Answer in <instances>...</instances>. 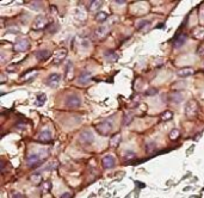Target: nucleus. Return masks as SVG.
Listing matches in <instances>:
<instances>
[{
	"label": "nucleus",
	"instance_id": "nucleus-1",
	"mask_svg": "<svg viewBox=\"0 0 204 198\" xmlns=\"http://www.w3.org/2000/svg\"><path fill=\"white\" fill-rule=\"evenodd\" d=\"M66 106L67 108H69V109H76V108H79L80 106V104H81V99H80V97L76 94V93H70V94H68L67 95V98H66Z\"/></svg>",
	"mask_w": 204,
	"mask_h": 198
},
{
	"label": "nucleus",
	"instance_id": "nucleus-2",
	"mask_svg": "<svg viewBox=\"0 0 204 198\" xmlns=\"http://www.w3.org/2000/svg\"><path fill=\"white\" fill-rule=\"evenodd\" d=\"M95 129L101 135H109L110 131L112 130V125H111V123L109 121H103V122H100L99 124L95 125Z\"/></svg>",
	"mask_w": 204,
	"mask_h": 198
},
{
	"label": "nucleus",
	"instance_id": "nucleus-3",
	"mask_svg": "<svg viewBox=\"0 0 204 198\" xmlns=\"http://www.w3.org/2000/svg\"><path fill=\"white\" fill-rule=\"evenodd\" d=\"M198 112V104L196 100H190L185 105V114L189 117H193Z\"/></svg>",
	"mask_w": 204,
	"mask_h": 198
},
{
	"label": "nucleus",
	"instance_id": "nucleus-4",
	"mask_svg": "<svg viewBox=\"0 0 204 198\" xmlns=\"http://www.w3.org/2000/svg\"><path fill=\"white\" fill-rule=\"evenodd\" d=\"M79 140H80V142L84 143V144H91V143L93 142V140H94V136H93L92 131H90V130H84V131H81V134H80V136H79Z\"/></svg>",
	"mask_w": 204,
	"mask_h": 198
},
{
	"label": "nucleus",
	"instance_id": "nucleus-5",
	"mask_svg": "<svg viewBox=\"0 0 204 198\" xmlns=\"http://www.w3.org/2000/svg\"><path fill=\"white\" fill-rule=\"evenodd\" d=\"M60 80H61V74H59V73H51V74L48 76L45 84H47L48 86H50V87H56V86L59 85Z\"/></svg>",
	"mask_w": 204,
	"mask_h": 198
},
{
	"label": "nucleus",
	"instance_id": "nucleus-6",
	"mask_svg": "<svg viewBox=\"0 0 204 198\" xmlns=\"http://www.w3.org/2000/svg\"><path fill=\"white\" fill-rule=\"evenodd\" d=\"M13 48H15L16 51H19V53L25 51V50L29 49V41L25 40V38H22V40H19V41L16 42V44H15Z\"/></svg>",
	"mask_w": 204,
	"mask_h": 198
},
{
	"label": "nucleus",
	"instance_id": "nucleus-7",
	"mask_svg": "<svg viewBox=\"0 0 204 198\" xmlns=\"http://www.w3.org/2000/svg\"><path fill=\"white\" fill-rule=\"evenodd\" d=\"M43 160L40 159V156L37 154H30L29 158H28V165L31 166V167H36L38 166L40 164H42Z\"/></svg>",
	"mask_w": 204,
	"mask_h": 198
},
{
	"label": "nucleus",
	"instance_id": "nucleus-8",
	"mask_svg": "<svg viewBox=\"0 0 204 198\" xmlns=\"http://www.w3.org/2000/svg\"><path fill=\"white\" fill-rule=\"evenodd\" d=\"M91 78H92V74L90 72H82L79 78H78V81L80 85H87L90 81H91Z\"/></svg>",
	"mask_w": 204,
	"mask_h": 198
},
{
	"label": "nucleus",
	"instance_id": "nucleus-9",
	"mask_svg": "<svg viewBox=\"0 0 204 198\" xmlns=\"http://www.w3.org/2000/svg\"><path fill=\"white\" fill-rule=\"evenodd\" d=\"M38 141H41V142H49V141H51V133H50V130L43 129L40 133V135H38Z\"/></svg>",
	"mask_w": 204,
	"mask_h": 198
},
{
	"label": "nucleus",
	"instance_id": "nucleus-10",
	"mask_svg": "<svg viewBox=\"0 0 204 198\" xmlns=\"http://www.w3.org/2000/svg\"><path fill=\"white\" fill-rule=\"evenodd\" d=\"M50 56H51V53H50L49 50H47V49H41V50L36 51V57H37L40 61H45V60H48Z\"/></svg>",
	"mask_w": 204,
	"mask_h": 198
},
{
	"label": "nucleus",
	"instance_id": "nucleus-11",
	"mask_svg": "<svg viewBox=\"0 0 204 198\" xmlns=\"http://www.w3.org/2000/svg\"><path fill=\"white\" fill-rule=\"evenodd\" d=\"M115 158L112 155H105L103 158V166L105 168H112L115 166Z\"/></svg>",
	"mask_w": 204,
	"mask_h": 198
},
{
	"label": "nucleus",
	"instance_id": "nucleus-12",
	"mask_svg": "<svg viewBox=\"0 0 204 198\" xmlns=\"http://www.w3.org/2000/svg\"><path fill=\"white\" fill-rule=\"evenodd\" d=\"M183 98H184L183 93H181V92H178V91L172 92V93L170 94V99H171V102H172V103H174V104L180 103V102L183 100Z\"/></svg>",
	"mask_w": 204,
	"mask_h": 198
},
{
	"label": "nucleus",
	"instance_id": "nucleus-13",
	"mask_svg": "<svg viewBox=\"0 0 204 198\" xmlns=\"http://www.w3.org/2000/svg\"><path fill=\"white\" fill-rule=\"evenodd\" d=\"M45 25H48V19L45 16H38L35 21V26L38 28V29H42L44 28Z\"/></svg>",
	"mask_w": 204,
	"mask_h": 198
},
{
	"label": "nucleus",
	"instance_id": "nucleus-14",
	"mask_svg": "<svg viewBox=\"0 0 204 198\" xmlns=\"http://www.w3.org/2000/svg\"><path fill=\"white\" fill-rule=\"evenodd\" d=\"M186 40H187V36H186L185 34H181V35L177 36V37L174 38V42H173L174 48H179V47H181V45L186 42Z\"/></svg>",
	"mask_w": 204,
	"mask_h": 198
},
{
	"label": "nucleus",
	"instance_id": "nucleus-15",
	"mask_svg": "<svg viewBox=\"0 0 204 198\" xmlns=\"http://www.w3.org/2000/svg\"><path fill=\"white\" fill-rule=\"evenodd\" d=\"M108 32H109V28L106 26V25H100V26H98L97 29H95V35L98 36V37H104V36H106L108 35Z\"/></svg>",
	"mask_w": 204,
	"mask_h": 198
},
{
	"label": "nucleus",
	"instance_id": "nucleus-16",
	"mask_svg": "<svg viewBox=\"0 0 204 198\" xmlns=\"http://www.w3.org/2000/svg\"><path fill=\"white\" fill-rule=\"evenodd\" d=\"M192 74H193V68H191V67H184V68L178 70V75L181 78H186V76H190Z\"/></svg>",
	"mask_w": 204,
	"mask_h": 198
},
{
	"label": "nucleus",
	"instance_id": "nucleus-17",
	"mask_svg": "<svg viewBox=\"0 0 204 198\" xmlns=\"http://www.w3.org/2000/svg\"><path fill=\"white\" fill-rule=\"evenodd\" d=\"M66 54H67V50L66 49H60L56 51V60H55V65H59V62H61L62 60H65L66 57Z\"/></svg>",
	"mask_w": 204,
	"mask_h": 198
},
{
	"label": "nucleus",
	"instance_id": "nucleus-18",
	"mask_svg": "<svg viewBox=\"0 0 204 198\" xmlns=\"http://www.w3.org/2000/svg\"><path fill=\"white\" fill-rule=\"evenodd\" d=\"M104 56H105V59L109 60V61H117V60H118V55H117L116 51H114V50H108V51H105V53H104Z\"/></svg>",
	"mask_w": 204,
	"mask_h": 198
},
{
	"label": "nucleus",
	"instance_id": "nucleus-19",
	"mask_svg": "<svg viewBox=\"0 0 204 198\" xmlns=\"http://www.w3.org/2000/svg\"><path fill=\"white\" fill-rule=\"evenodd\" d=\"M193 35L196 38H204V28L203 26H198L193 30Z\"/></svg>",
	"mask_w": 204,
	"mask_h": 198
},
{
	"label": "nucleus",
	"instance_id": "nucleus-20",
	"mask_svg": "<svg viewBox=\"0 0 204 198\" xmlns=\"http://www.w3.org/2000/svg\"><path fill=\"white\" fill-rule=\"evenodd\" d=\"M108 19V13L106 12H99L95 15V21L99 22V23H103Z\"/></svg>",
	"mask_w": 204,
	"mask_h": 198
},
{
	"label": "nucleus",
	"instance_id": "nucleus-21",
	"mask_svg": "<svg viewBox=\"0 0 204 198\" xmlns=\"http://www.w3.org/2000/svg\"><path fill=\"white\" fill-rule=\"evenodd\" d=\"M161 120L164 121V122H167V121H170L172 117H173V112L172 111H170V110H166V111H164L162 114H161Z\"/></svg>",
	"mask_w": 204,
	"mask_h": 198
},
{
	"label": "nucleus",
	"instance_id": "nucleus-22",
	"mask_svg": "<svg viewBox=\"0 0 204 198\" xmlns=\"http://www.w3.org/2000/svg\"><path fill=\"white\" fill-rule=\"evenodd\" d=\"M124 159H125V164H129L130 160L135 159V153L131 152V150H127L125 152V155H124Z\"/></svg>",
	"mask_w": 204,
	"mask_h": 198
},
{
	"label": "nucleus",
	"instance_id": "nucleus-23",
	"mask_svg": "<svg viewBox=\"0 0 204 198\" xmlns=\"http://www.w3.org/2000/svg\"><path fill=\"white\" fill-rule=\"evenodd\" d=\"M120 142H121V134H116V135L111 139V146H112V147H117Z\"/></svg>",
	"mask_w": 204,
	"mask_h": 198
},
{
	"label": "nucleus",
	"instance_id": "nucleus-24",
	"mask_svg": "<svg viewBox=\"0 0 204 198\" xmlns=\"http://www.w3.org/2000/svg\"><path fill=\"white\" fill-rule=\"evenodd\" d=\"M44 102H45V94H44V93L38 94V97H37V102H36V105H37V106H42V105L44 104Z\"/></svg>",
	"mask_w": 204,
	"mask_h": 198
},
{
	"label": "nucleus",
	"instance_id": "nucleus-25",
	"mask_svg": "<svg viewBox=\"0 0 204 198\" xmlns=\"http://www.w3.org/2000/svg\"><path fill=\"white\" fill-rule=\"evenodd\" d=\"M155 148H156L155 142H153V141H148V142H147V144H146V150H147L148 153L155 150Z\"/></svg>",
	"mask_w": 204,
	"mask_h": 198
},
{
	"label": "nucleus",
	"instance_id": "nucleus-26",
	"mask_svg": "<svg viewBox=\"0 0 204 198\" xmlns=\"http://www.w3.org/2000/svg\"><path fill=\"white\" fill-rule=\"evenodd\" d=\"M47 29H48V31H49L50 34H55V32L59 30V24H56V23H51L50 25H48V26H47Z\"/></svg>",
	"mask_w": 204,
	"mask_h": 198
},
{
	"label": "nucleus",
	"instance_id": "nucleus-27",
	"mask_svg": "<svg viewBox=\"0 0 204 198\" xmlns=\"http://www.w3.org/2000/svg\"><path fill=\"white\" fill-rule=\"evenodd\" d=\"M179 135H180V131H179L178 129H173V130L170 133V139L174 141V140H177V139L179 137Z\"/></svg>",
	"mask_w": 204,
	"mask_h": 198
},
{
	"label": "nucleus",
	"instance_id": "nucleus-28",
	"mask_svg": "<svg viewBox=\"0 0 204 198\" xmlns=\"http://www.w3.org/2000/svg\"><path fill=\"white\" fill-rule=\"evenodd\" d=\"M150 24V22L149 21H141L139 24H137V29H143V28H146V26H148Z\"/></svg>",
	"mask_w": 204,
	"mask_h": 198
},
{
	"label": "nucleus",
	"instance_id": "nucleus-29",
	"mask_svg": "<svg viewBox=\"0 0 204 198\" xmlns=\"http://www.w3.org/2000/svg\"><path fill=\"white\" fill-rule=\"evenodd\" d=\"M131 120H133V117H131V115H130V114L125 115V116H124V118H123V124H124V125L130 124V123H131Z\"/></svg>",
	"mask_w": 204,
	"mask_h": 198
},
{
	"label": "nucleus",
	"instance_id": "nucleus-30",
	"mask_svg": "<svg viewBox=\"0 0 204 198\" xmlns=\"http://www.w3.org/2000/svg\"><path fill=\"white\" fill-rule=\"evenodd\" d=\"M158 93V89L156 88H149L147 92H146V95H155Z\"/></svg>",
	"mask_w": 204,
	"mask_h": 198
},
{
	"label": "nucleus",
	"instance_id": "nucleus-31",
	"mask_svg": "<svg viewBox=\"0 0 204 198\" xmlns=\"http://www.w3.org/2000/svg\"><path fill=\"white\" fill-rule=\"evenodd\" d=\"M197 54H198V55H204V43H203V44H200V45L198 47V49H197Z\"/></svg>",
	"mask_w": 204,
	"mask_h": 198
},
{
	"label": "nucleus",
	"instance_id": "nucleus-32",
	"mask_svg": "<svg viewBox=\"0 0 204 198\" xmlns=\"http://www.w3.org/2000/svg\"><path fill=\"white\" fill-rule=\"evenodd\" d=\"M60 198H72V194H70V193H68V192H66V193H63Z\"/></svg>",
	"mask_w": 204,
	"mask_h": 198
},
{
	"label": "nucleus",
	"instance_id": "nucleus-33",
	"mask_svg": "<svg viewBox=\"0 0 204 198\" xmlns=\"http://www.w3.org/2000/svg\"><path fill=\"white\" fill-rule=\"evenodd\" d=\"M16 69H17V66H11V67L9 66L7 67V70H10V72H15Z\"/></svg>",
	"mask_w": 204,
	"mask_h": 198
},
{
	"label": "nucleus",
	"instance_id": "nucleus-34",
	"mask_svg": "<svg viewBox=\"0 0 204 198\" xmlns=\"http://www.w3.org/2000/svg\"><path fill=\"white\" fill-rule=\"evenodd\" d=\"M13 198H25V197H24V196H23L22 193H16Z\"/></svg>",
	"mask_w": 204,
	"mask_h": 198
}]
</instances>
